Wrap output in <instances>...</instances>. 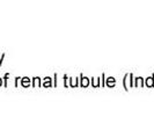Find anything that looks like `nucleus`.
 Returning <instances> with one entry per match:
<instances>
[{
    "label": "nucleus",
    "mask_w": 154,
    "mask_h": 139,
    "mask_svg": "<svg viewBox=\"0 0 154 139\" xmlns=\"http://www.w3.org/2000/svg\"><path fill=\"white\" fill-rule=\"evenodd\" d=\"M0 86H1V79H0Z\"/></svg>",
    "instance_id": "nucleus-1"
}]
</instances>
